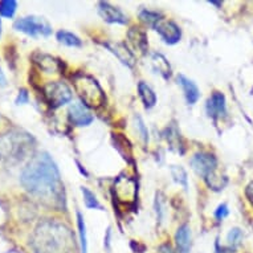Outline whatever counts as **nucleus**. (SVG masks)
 <instances>
[{"mask_svg":"<svg viewBox=\"0 0 253 253\" xmlns=\"http://www.w3.org/2000/svg\"><path fill=\"white\" fill-rule=\"evenodd\" d=\"M229 213L228 211V207H227V204H221L217 207V210L215 211V217L217 220H223L224 217H227Z\"/></svg>","mask_w":253,"mask_h":253,"instance_id":"nucleus-28","label":"nucleus"},{"mask_svg":"<svg viewBox=\"0 0 253 253\" xmlns=\"http://www.w3.org/2000/svg\"><path fill=\"white\" fill-rule=\"evenodd\" d=\"M155 31L161 35V38L163 39V42L170 45H174L176 42H179L180 38H182V31L178 25L175 24L174 21L166 20V19H161L155 24Z\"/></svg>","mask_w":253,"mask_h":253,"instance_id":"nucleus-8","label":"nucleus"},{"mask_svg":"<svg viewBox=\"0 0 253 253\" xmlns=\"http://www.w3.org/2000/svg\"><path fill=\"white\" fill-rule=\"evenodd\" d=\"M127 38H129L130 42L133 44L135 49L139 50L141 53H146V50L149 48V44H147V36H146V32L143 29L134 27L129 31Z\"/></svg>","mask_w":253,"mask_h":253,"instance_id":"nucleus-16","label":"nucleus"},{"mask_svg":"<svg viewBox=\"0 0 253 253\" xmlns=\"http://www.w3.org/2000/svg\"><path fill=\"white\" fill-rule=\"evenodd\" d=\"M77 225H79L80 235V245H81V253H87V237H86V227L84 221L83 215L77 212Z\"/></svg>","mask_w":253,"mask_h":253,"instance_id":"nucleus-21","label":"nucleus"},{"mask_svg":"<svg viewBox=\"0 0 253 253\" xmlns=\"http://www.w3.org/2000/svg\"><path fill=\"white\" fill-rule=\"evenodd\" d=\"M34 147V138L23 131H9L0 137V162H19Z\"/></svg>","mask_w":253,"mask_h":253,"instance_id":"nucleus-3","label":"nucleus"},{"mask_svg":"<svg viewBox=\"0 0 253 253\" xmlns=\"http://www.w3.org/2000/svg\"><path fill=\"white\" fill-rule=\"evenodd\" d=\"M28 101H29L28 91L25 90V89H20V90H19V94H17L16 104L24 105V104H28Z\"/></svg>","mask_w":253,"mask_h":253,"instance_id":"nucleus-29","label":"nucleus"},{"mask_svg":"<svg viewBox=\"0 0 253 253\" xmlns=\"http://www.w3.org/2000/svg\"><path fill=\"white\" fill-rule=\"evenodd\" d=\"M17 3L15 0H3L0 1V15L4 17H12L16 12Z\"/></svg>","mask_w":253,"mask_h":253,"instance_id":"nucleus-24","label":"nucleus"},{"mask_svg":"<svg viewBox=\"0 0 253 253\" xmlns=\"http://www.w3.org/2000/svg\"><path fill=\"white\" fill-rule=\"evenodd\" d=\"M118 60H120L124 65L129 68H133L135 65V57H134L133 52L127 48V46L122 44V42H108L104 44Z\"/></svg>","mask_w":253,"mask_h":253,"instance_id":"nucleus-11","label":"nucleus"},{"mask_svg":"<svg viewBox=\"0 0 253 253\" xmlns=\"http://www.w3.org/2000/svg\"><path fill=\"white\" fill-rule=\"evenodd\" d=\"M175 243L179 253H190L191 249V231L187 224L179 227L175 235Z\"/></svg>","mask_w":253,"mask_h":253,"instance_id":"nucleus-15","label":"nucleus"},{"mask_svg":"<svg viewBox=\"0 0 253 253\" xmlns=\"http://www.w3.org/2000/svg\"><path fill=\"white\" fill-rule=\"evenodd\" d=\"M98 13L108 23H117V24H126L127 23V17L125 16L124 12L106 3V1L98 3Z\"/></svg>","mask_w":253,"mask_h":253,"instance_id":"nucleus-13","label":"nucleus"},{"mask_svg":"<svg viewBox=\"0 0 253 253\" xmlns=\"http://www.w3.org/2000/svg\"><path fill=\"white\" fill-rule=\"evenodd\" d=\"M76 91L83 100L85 106L89 108H100L105 102V93L101 89L100 84L87 75H79L75 77Z\"/></svg>","mask_w":253,"mask_h":253,"instance_id":"nucleus-4","label":"nucleus"},{"mask_svg":"<svg viewBox=\"0 0 253 253\" xmlns=\"http://www.w3.org/2000/svg\"><path fill=\"white\" fill-rule=\"evenodd\" d=\"M58 42H61L64 45L67 46H81L83 45V42L80 40V38H77L75 34L72 32H68V31H58L57 35H56Z\"/></svg>","mask_w":253,"mask_h":253,"instance_id":"nucleus-20","label":"nucleus"},{"mask_svg":"<svg viewBox=\"0 0 253 253\" xmlns=\"http://www.w3.org/2000/svg\"><path fill=\"white\" fill-rule=\"evenodd\" d=\"M138 91H139V97H141L142 102L145 105L146 109H151L154 105L157 104V96L151 87L146 83L141 81L138 85Z\"/></svg>","mask_w":253,"mask_h":253,"instance_id":"nucleus-18","label":"nucleus"},{"mask_svg":"<svg viewBox=\"0 0 253 253\" xmlns=\"http://www.w3.org/2000/svg\"><path fill=\"white\" fill-rule=\"evenodd\" d=\"M171 175L176 183H179L180 186H183L184 190H188V179H187V172L182 166H171Z\"/></svg>","mask_w":253,"mask_h":253,"instance_id":"nucleus-22","label":"nucleus"},{"mask_svg":"<svg viewBox=\"0 0 253 253\" xmlns=\"http://www.w3.org/2000/svg\"><path fill=\"white\" fill-rule=\"evenodd\" d=\"M44 96L52 108H60L72 100V90L61 81L48 83L44 86Z\"/></svg>","mask_w":253,"mask_h":253,"instance_id":"nucleus-7","label":"nucleus"},{"mask_svg":"<svg viewBox=\"0 0 253 253\" xmlns=\"http://www.w3.org/2000/svg\"><path fill=\"white\" fill-rule=\"evenodd\" d=\"M139 17H141L142 21H145L146 24L151 25V27H155L158 21L162 19L161 15H158L157 12H153V11H149V9H142Z\"/></svg>","mask_w":253,"mask_h":253,"instance_id":"nucleus-25","label":"nucleus"},{"mask_svg":"<svg viewBox=\"0 0 253 253\" xmlns=\"http://www.w3.org/2000/svg\"><path fill=\"white\" fill-rule=\"evenodd\" d=\"M190 163L196 174H199L211 188L223 190L224 183H221V179H219V176L216 175L217 161L213 155L208 153H198L192 157Z\"/></svg>","mask_w":253,"mask_h":253,"instance_id":"nucleus-5","label":"nucleus"},{"mask_svg":"<svg viewBox=\"0 0 253 253\" xmlns=\"http://www.w3.org/2000/svg\"><path fill=\"white\" fill-rule=\"evenodd\" d=\"M178 84L182 86L187 102L190 105L196 104L198 100L200 98L199 87L196 86V84L194 81H191L190 79H187L186 76L183 75L178 76Z\"/></svg>","mask_w":253,"mask_h":253,"instance_id":"nucleus-14","label":"nucleus"},{"mask_svg":"<svg viewBox=\"0 0 253 253\" xmlns=\"http://www.w3.org/2000/svg\"><path fill=\"white\" fill-rule=\"evenodd\" d=\"M34 61L38 64L40 69H42L46 73H53V72H57L60 69V64H58L57 60L49 54L35 53Z\"/></svg>","mask_w":253,"mask_h":253,"instance_id":"nucleus-17","label":"nucleus"},{"mask_svg":"<svg viewBox=\"0 0 253 253\" xmlns=\"http://www.w3.org/2000/svg\"><path fill=\"white\" fill-rule=\"evenodd\" d=\"M135 129L139 133V137L142 138L143 143H147L149 142V131H147V127H146L145 122L139 116H135Z\"/></svg>","mask_w":253,"mask_h":253,"instance_id":"nucleus-26","label":"nucleus"},{"mask_svg":"<svg viewBox=\"0 0 253 253\" xmlns=\"http://www.w3.org/2000/svg\"><path fill=\"white\" fill-rule=\"evenodd\" d=\"M81 192H83L84 202H85V206L87 208H98V210H102V206H101L98 199H97V196L89 188L81 187Z\"/></svg>","mask_w":253,"mask_h":253,"instance_id":"nucleus-23","label":"nucleus"},{"mask_svg":"<svg viewBox=\"0 0 253 253\" xmlns=\"http://www.w3.org/2000/svg\"><path fill=\"white\" fill-rule=\"evenodd\" d=\"M153 64L155 71H158L165 79H169L171 76V67L166 57L161 53H154L153 54Z\"/></svg>","mask_w":253,"mask_h":253,"instance_id":"nucleus-19","label":"nucleus"},{"mask_svg":"<svg viewBox=\"0 0 253 253\" xmlns=\"http://www.w3.org/2000/svg\"><path fill=\"white\" fill-rule=\"evenodd\" d=\"M158 253H175V252L172 251V248H171L170 245L163 244L159 247V249H158Z\"/></svg>","mask_w":253,"mask_h":253,"instance_id":"nucleus-30","label":"nucleus"},{"mask_svg":"<svg viewBox=\"0 0 253 253\" xmlns=\"http://www.w3.org/2000/svg\"><path fill=\"white\" fill-rule=\"evenodd\" d=\"M7 85V79H5L4 73H3V71L0 69V87H3Z\"/></svg>","mask_w":253,"mask_h":253,"instance_id":"nucleus-31","label":"nucleus"},{"mask_svg":"<svg viewBox=\"0 0 253 253\" xmlns=\"http://www.w3.org/2000/svg\"><path fill=\"white\" fill-rule=\"evenodd\" d=\"M34 253H72L75 240L67 225L54 220H44L31 236Z\"/></svg>","mask_w":253,"mask_h":253,"instance_id":"nucleus-2","label":"nucleus"},{"mask_svg":"<svg viewBox=\"0 0 253 253\" xmlns=\"http://www.w3.org/2000/svg\"><path fill=\"white\" fill-rule=\"evenodd\" d=\"M0 36H1V21H0Z\"/></svg>","mask_w":253,"mask_h":253,"instance_id":"nucleus-33","label":"nucleus"},{"mask_svg":"<svg viewBox=\"0 0 253 253\" xmlns=\"http://www.w3.org/2000/svg\"><path fill=\"white\" fill-rule=\"evenodd\" d=\"M114 191L122 202H133L137 194V184L133 179L127 176H120L114 184Z\"/></svg>","mask_w":253,"mask_h":253,"instance_id":"nucleus-9","label":"nucleus"},{"mask_svg":"<svg viewBox=\"0 0 253 253\" xmlns=\"http://www.w3.org/2000/svg\"><path fill=\"white\" fill-rule=\"evenodd\" d=\"M20 183L25 191L46 206L54 208H64L65 206L61 175L48 153H39L31 158L21 171Z\"/></svg>","mask_w":253,"mask_h":253,"instance_id":"nucleus-1","label":"nucleus"},{"mask_svg":"<svg viewBox=\"0 0 253 253\" xmlns=\"http://www.w3.org/2000/svg\"><path fill=\"white\" fill-rule=\"evenodd\" d=\"M13 28L23 32V34L36 38L39 35L42 36H49L52 34V27L46 20H44L42 17H36V16H27L21 17L19 20L15 21Z\"/></svg>","mask_w":253,"mask_h":253,"instance_id":"nucleus-6","label":"nucleus"},{"mask_svg":"<svg viewBox=\"0 0 253 253\" xmlns=\"http://www.w3.org/2000/svg\"><path fill=\"white\" fill-rule=\"evenodd\" d=\"M211 4H215V5H221V3H217V1H210Z\"/></svg>","mask_w":253,"mask_h":253,"instance_id":"nucleus-32","label":"nucleus"},{"mask_svg":"<svg viewBox=\"0 0 253 253\" xmlns=\"http://www.w3.org/2000/svg\"><path fill=\"white\" fill-rule=\"evenodd\" d=\"M69 114V120L72 124H75L76 126H87L93 122V114H91L87 108L81 102H75L69 106L68 110Z\"/></svg>","mask_w":253,"mask_h":253,"instance_id":"nucleus-10","label":"nucleus"},{"mask_svg":"<svg viewBox=\"0 0 253 253\" xmlns=\"http://www.w3.org/2000/svg\"><path fill=\"white\" fill-rule=\"evenodd\" d=\"M225 112H227V105H225L224 94L220 91H213L207 101L208 116L216 120V118L224 116Z\"/></svg>","mask_w":253,"mask_h":253,"instance_id":"nucleus-12","label":"nucleus"},{"mask_svg":"<svg viewBox=\"0 0 253 253\" xmlns=\"http://www.w3.org/2000/svg\"><path fill=\"white\" fill-rule=\"evenodd\" d=\"M241 239H243V232H241V229L239 228L231 229L228 233V237H227L228 244L231 245V247H237V245L240 244Z\"/></svg>","mask_w":253,"mask_h":253,"instance_id":"nucleus-27","label":"nucleus"}]
</instances>
